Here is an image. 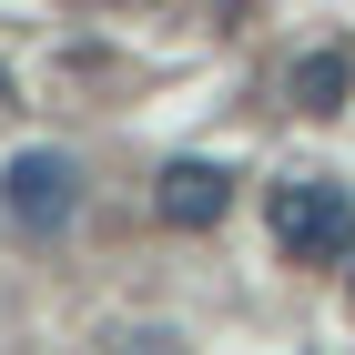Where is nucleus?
I'll return each instance as SVG.
<instances>
[{
    "instance_id": "obj_1",
    "label": "nucleus",
    "mask_w": 355,
    "mask_h": 355,
    "mask_svg": "<svg viewBox=\"0 0 355 355\" xmlns=\"http://www.w3.org/2000/svg\"><path fill=\"white\" fill-rule=\"evenodd\" d=\"M264 223H274V254H284V264H355V193L335 183V173L274 183Z\"/></svg>"
},
{
    "instance_id": "obj_2",
    "label": "nucleus",
    "mask_w": 355,
    "mask_h": 355,
    "mask_svg": "<svg viewBox=\"0 0 355 355\" xmlns=\"http://www.w3.org/2000/svg\"><path fill=\"white\" fill-rule=\"evenodd\" d=\"M71 214H82V163H71V153L31 142V153H10V163H0V223H10V234L51 244Z\"/></svg>"
},
{
    "instance_id": "obj_3",
    "label": "nucleus",
    "mask_w": 355,
    "mask_h": 355,
    "mask_svg": "<svg viewBox=\"0 0 355 355\" xmlns=\"http://www.w3.org/2000/svg\"><path fill=\"white\" fill-rule=\"evenodd\" d=\"M223 214H234V173H223V163L183 153V163L153 173V223H173V234H214Z\"/></svg>"
},
{
    "instance_id": "obj_4",
    "label": "nucleus",
    "mask_w": 355,
    "mask_h": 355,
    "mask_svg": "<svg viewBox=\"0 0 355 355\" xmlns=\"http://www.w3.org/2000/svg\"><path fill=\"white\" fill-rule=\"evenodd\" d=\"M345 92H355V61L335 51V41H325V51H304L295 71H284V102H295L304 122H325V112H345Z\"/></svg>"
},
{
    "instance_id": "obj_5",
    "label": "nucleus",
    "mask_w": 355,
    "mask_h": 355,
    "mask_svg": "<svg viewBox=\"0 0 355 355\" xmlns=\"http://www.w3.org/2000/svg\"><path fill=\"white\" fill-rule=\"evenodd\" d=\"M345 304H355V274H345Z\"/></svg>"
}]
</instances>
